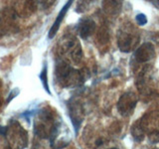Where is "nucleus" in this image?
Masks as SVG:
<instances>
[{
  "instance_id": "8",
  "label": "nucleus",
  "mask_w": 159,
  "mask_h": 149,
  "mask_svg": "<svg viewBox=\"0 0 159 149\" xmlns=\"http://www.w3.org/2000/svg\"><path fill=\"white\" fill-rule=\"evenodd\" d=\"M68 109H69L70 117H71L73 125L75 127V130H76V132H78L84 117V106L82 104L81 101H79V99L71 98L70 102H68Z\"/></svg>"
},
{
  "instance_id": "1",
  "label": "nucleus",
  "mask_w": 159,
  "mask_h": 149,
  "mask_svg": "<svg viewBox=\"0 0 159 149\" xmlns=\"http://www.w3.org/2000/svg\"><path fill=\"white\" fill-rule=\"evenodd\" d=\"M34 130L38 136L49 138L53 146L61 131V121L55 118L54 113L48 108L41 111L34 121Z\"/></svg>"
},
{
  "instance_id": "13",
  "label": "nucleus",
  "mask_w": 159,
  "mask_h": 149,
  "mask_svg": "<svg viewBox=\"0 0 159 149\" xmlns=\"http://www.w3.org/2000/svg\"><path fill=\"white\" fill-rule=\"evenodd\" d=\"M122 3L119 1H106L102 3L104 12L109 16H116L120 12Z\"/></svg>"
},
{
  "instance_id": "11",
  "label": "nucleus",
  "mask_w": 159,
  "mask_h": 149,
  "mask_svg": "<svg viewBox=\"0 0 159 149\" xmlns=\"http://www.w3.org/2000/svg\"><path fill=\"white\" fill-rule=\"evenodd\" d=\"M97 23L93 18L84 17L80 20L77 25V32L83 39H87L96 32Z\"/></svg>"
},
{
  "instance_id": "7",
  "label": "nucleus",
  "mask_w": 159,
  "mask_h": 149,
  "mask_svg": "<svg viewBox=\"0 0 159 149\" xmlns=\"http://www.w3.org/2000/svg\"><path fill=\"white\" fill-rule=\"evenodd\" d=\"M137 104V96L132 92H126L119 97L117 102V111L124 117L130 116L134 112Z\"/></svg>"
},
{
  "instance_id": "9",
  "label": "nucleus",
  "mask_w": 159,
  "mask_h": 149,
  "mask_svg": "<svg viewBox=\"0 0 159 149\" xmlns=\"http://www.w3.org/2000/svg\"><path fill=\"white\" fill-rule=\"evenodd\" d=\"M136 84L139 88V92L142 94H148L152 92L154 88V78L150 67L144 68L142 71L138 73Z\"/></svg>"
},
{
  "instance_id": "12",
  "label": "nucleus",
  "mask_w": 159,
  "mask_h": 149,
  "mask_svg": "<svg viewBox=\"0 0 159 149\" xmlns=\"http://www.w3.org/2000/svg\"><path fill=\"white\" fill-rule=\"evenodd\" d=\"M72 4H73V1H68L63 6V8L61 9V11L59 12L56 20H55V22L53 23L52 27H51V29H50V31H49V38L50 39H53L55 37V35L57 34L60 26H61V23L63 21V19H64L65 16H66V13L68 12V10H69L70 6H71Z\"/></svg>"
},
{
  "instance_id": "14",
  "label": "nucleus",
  "mask_w": 159,
  "mask_h": 149,
  "mask_svg": "<svg viewBox=\"0 0 159 149\" xmlns=\"http://www.w3.org/2000/svg\"><path fill=\"white\" fill-rule=\"evenodd\" d=\"M131 135L134 138V140L137 142L142 141L144 138H145V135L142 131V129L139 125V123L137 121H135L133 123V125L131 126Z\"/></svg>"
},
{
  "instance_id": "4",
  "label": "nucleus",
  "mask_w": 159,
  "mask_h": 149,
  "mask_svg": "<svg viewBox=\"0 0 159 149\" xmlns=\"http://www.w3.org/2000/svg\"><path fill=\"white\" fill-rule=\"evenodd\" d=\"M140 40V35L136 27L131 23L124 24L117 32V45L121 52L128 53L135 50Z\"/></svg>"
},
{
  "instance_id": "17",
  "label": "nucleus",
  "mask_w": 159,
  "mask_h": 149,
  "mask_svg": "<svg viewBox=\"0 0 159 149\" xmlns=\"http://www.w3.org/2000/svg\"><path fill=\"white\" fill-rule=\"evenodd\" d=\"M6 132H7V127H4L2 125H0V134L6 136Z\"/></svg>"
},
{
  "instance_id": "10",
  "label": "nucleus",
  "mask_w": 159,
  "mask_h": 149,
  "mask_svg": "<svg viewBox=\"0 0 159 149\" xmlns=\"http://www.w3.org/2000/svg\"><path fill=\"white\" fill-rule=\"evenodd\" d=\"M155 57V49H154L153 44L150 42H146L142 44L140 47L136 49L134 53V59L139 64H144Z\"/></svg>"
},
{
  "instance_id": "16",
  "label": "nucleus",
  "mask_w": 159,
  "mask_h": 149,
  "mask_svg": "<svg viewBox=\"0 0 159 149\" xmlns=\"http://www.w3.org/2000/svg\"><path fill=\"white\" fill-rule=\"evenodd\" d=\"M136 21L138 23V25H140V26H142V25H145L147 23V18L144 14L140 13L138 14L136 16Z\"/></svg>"
},
{
  "instance_id": "5",
  "label": "nucleus",
  "mask_w": 159,
  "mask_h": 149,
  "mask_svg": "<svg viewBox=\"0 0 159 149\" xmlns=\"http://www.w3.org/2000/svg\"><path fill=\"white\" fill-rule=\"evenodd\" d=\"M137 122L149 141L154 144L159 143V111L145 113Z\"/></svg>"
},
{
  "instance_id": "6",
  "label": "nucleus",
  "mask_w": 159,
  "mask_h": 149,
  "mask_svg": "<svg viewBox=\"0 0 159 149\" xmlns=\"http://www.w3.org/2000/svg\"><path fill=\"white\" fill-rule=\"evenodd\" d=\"M6 137L11 149H24L28 144V133L16 120L7 126Z\"/></svg>"
},
{
  "instance_id": "15",
  "label": "nucleus",
  "mask_w": 159,
  "mask_h": 149,
  "mask_svg": "<svg viewBox=\"0 0 159 149\" xmlns=\"http://www.w3.org/2000/svg\"><path fill=\"white\" fill-rule=\"evenodd\" d=\"M47 66L46 65H44L43 67V70L41 74H40V79H41V82L43 84V87L45 88V91H46L48 93H50V89H49V84H48V76H47Z\"/></svg>"
},
{
  "instance_id": "2",
  "label": "nucleus",
  "mask_w": 159,
  "mask_h": 149,
  "mask_svg": "<svg viewBox=\"0 0 159 149\" xmlns=\"http://www.w3.org/2000/svg\"><path fill=\"white\" fill-rule=\"evenodd\" d=\"M58 53L63 61L70 65H80L83 60V49L78 38L72 34H66L60 39Z\"/></svg>"
},
{
  "instance_id": "19",
  "label": "nucleus",
  "mask_w": 159,
  "mask_h": 149,
  "mask_svg": "<svg viewBox=\"0 0 159 149\" xmlns=\"http://www.w3.org/2000/svg\"><path fill=\"white\" fill-rule=\"evenodd\" d=\"M108 149H117V148H108Z\"/></svg>"
},
{
  "instance_id": "3",
  "label": "nucleus",
  "mask_w": 159,
  "mask_h": 149,
  "mask_svg": "<svg viewBox=\"0 0 159 149\" xmlns=\"http://www.w3.org/2000/svg\"><path fill=\"white\" fill-rule=\"evenodd\" d=\"M55 77L57 83L62 88H75L83 83V74L78 70L63 60L59 61L55 69Z\"/></svg>"
},
{
  "instance_id": "18",
  "label": "nucleus",
  "mask_w": 159,
  "mask_h": 149,
  "mask_svg": "<svg viewBox=\"0 0 159 149\" xmlns=\"http://www.w3.org/2000/svg\"><path fill=\"white\" fill-rule=\"evenodd\" d=\"M153 4L155 5V6L159 9V1H154V2H153Z\"/></svg>"
}]
</instances>
